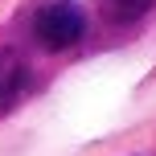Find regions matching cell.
<instances>
[{
	"label": "cell",
	"instance_id": "1",
	"mask_svg": "<svg viewBox=\"0 0 156 156\" xmlns=\"http://www.w3.org/2000/svg\"><path fill=\"white\" fill-rule=\"evenodd\" d=\"M82 33H86V12L74 0H54V4H45L33 16V41L41 49H54V54L78 45Z\"/></svg>",
	"mask_w": 156,
	"mask_h": 156
},
{
	"label": "cell",
	"instance_id": "2",
	"mask_svg": "<svg viewBox=\"0 0 156 156\" xmlns=\"http://www.w3.org/2000/svg\"><path fill=\"white\" fill-rule=\"evenodd\" d=\"M25 90H29V66L16 54H0V119L21 103Z\"/></svg>",
	"mask_w": 156,
	"mask_h": 156
},
{
	"label": "cell",
	"instance_id": "3",
	"mask_svg": "<svg viewBox=\"0 0 156 156\" xmlns=\"http://www.w3.org/2000/svg\"><path fill=\"white\" fill-rule=\"evenodd\" d=\"M99 4V12L107 16L111 25H132V21H140L144 12L156 4V0H94Z\"/></svg>",
	"mask_w": 156,
	"mask_h": 156
}]
</instances>
